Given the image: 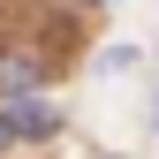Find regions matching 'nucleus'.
<instances>
[{
	"instance_id": "nucleus-3",
	"label": "nucleus",
	"mask_w": 159,
	"mask_h": 159,
	"mask_svg": "<svg viewBox=\"0 0 159 159\" xmlns=\"http://www.w3.org/2000/svg\"><path fill=\"white\" fill-rule=\"evenodd\" d=\"M8 144H15V129H8V114H0V152H8Z\"/></svg>"
},
{
	"instance_id": "nucleus-2",
	"label": "nucleus",
	"mask_w": 159,
	"mask_h": 159,
	"mask_svg": "<svg viewBox=\"0 0 159 159\" xmlns=\"http://www.w3.org/2000/svg\"><path fill=\"white\" fill-rule=\"evenodd\" d=\"M30 84V53H15V61H0V91H23Z\"/></svg>"
},
{
	"instance_id": "nucleus-1",
	"label": "nucleus",
	"mask_w": 159,
	"mask_h": 159,
	"mask_svg": "<svg viewBox=\"0 0 159 159\" xmlns=\"http://www.w3.org/2000/svg\"><path fill=\"white\" fill-rule=\"evenodd\" d=\"M8 129H15V144L61 136V106H46V98H15V106H8Z\"/></svg>"
}]
</instances>
